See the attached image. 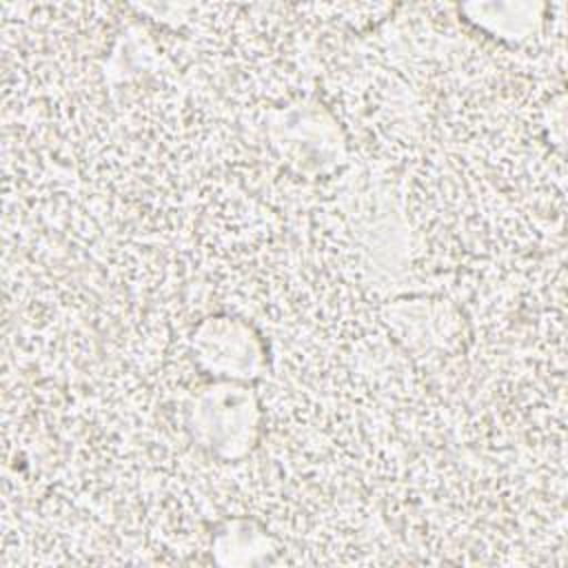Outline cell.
Segmentation results:
<instances>
[{
	"label": "cell",
	"instance_id": "cell-1",
	"mask_svg": "<svg viewBox=\"0 0 568 568\" xmlns=\"http://www.w3.org/2000/svg\"><path fill=\"white\" fill-rule=\"evenodd\" d=\"M189 426L200 446L220 457H240L257 435V404L253 393L231 382L202 388L189 406Z\"/></svg>",
	"mask_w": 568,
	"mask_h": 568
},
{
	"label": "cell",
	"instance_id": "cell-2",
	"mask_svg": "<svg viewBox=\"0 0 568 568\" xmlns=\"http://www.w3.org/2000/svg\"><path fill=\"white\" fill-rule=\"evenodd\" d=\"M193 346L197 359L211 375L251 377L260 362V348L251 328L226 317H211L200 324Z\"/></svg>",
	"mask_w": 568,
	"mask_h": 568
}]
</instances>
